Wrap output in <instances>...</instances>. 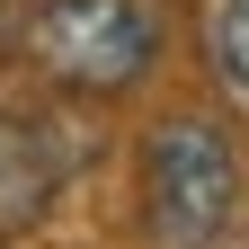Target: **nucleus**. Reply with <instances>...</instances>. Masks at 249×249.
<instances>
[{
	"instance_id": "f257e3e1",
	"label": "nucleus",
	"mask_w": 249,
	"mask_h": 249,
	"mask_svg": "<svg viewBox=\"0 0 249 249\" xmlns=\"http://www.w3.org/2000/svg\"><path fill=\"white\" fill-rule=\"evenodd\" d=\"M240 205V151L213 116H160L142 134V223L160 249H205Z\"/></svg>"
},
{
	"instance_id": "f03ea898",
	"label": "nucleus",
	"mask_w": 249,
	"mask_h": 249,
	"mask_svg": "<svg viewBox=\"0 0 249 249\" xmlns=\"http://www.w3.org/2000/svg\"><path fill=\"white\" fill-rule=\"evenodd\" d=\"M27 53L80 98H116L160 62V18L142 0H45L27 18Z\"/></svg>"
},
{
	"instance_id": "7ed1b4c3",
	"label": "nucleus",
	"mask_w": 249,
	"mask_h": 249,
	"mask_svg": "<svg viewBox=\"0 0 249 249\" xmlns=\"http://www.w3.org/2000/svg\"><path fill=\"white\" fill-rule=\"evenodd\" d=\"M53 187H62L53 142H45L27 116H9V107H0V240L36 231V223H45V205H53Z\"/></svg>"
},
{
	"instance_id": "20e7f679",
	"label": "nucleus",
	"mask_w": 249,
	"mask_h": 249,
	"mask_svg": "<svg viewBox=\"0 0 249 249\" xmlns=\"http://www.w3.org/2000/svg\"><path fill=\"white\" fill-rule=\"evenodd\" d=\"M205 45H213V71H223V89L249 107V0H213Z\"/></svg>"
},
{
	"instance_id": "39448f33",
	"label": "nucleus",
	"mask_w": 249,
	"mask_h": 249,
	"mask_svg": "<svg viewBox=\"0 0 249 249\" xmlns=\"http://www.w3.org/2000/svg\"><path fill=\"white\" fill-rule=\"evenodd\" d=\"M0 45H9V9H0Z\"/></svg>"
}]
</instances>
